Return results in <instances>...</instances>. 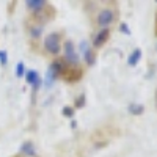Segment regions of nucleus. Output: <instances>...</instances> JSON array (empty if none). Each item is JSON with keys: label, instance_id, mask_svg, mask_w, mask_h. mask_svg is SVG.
I'll return each mask as SVG.
<instances>
[{"label": "nucleus", "instance_id": "2eb2a0df", "mask_svg": "<svg viewBox=\"0 0 157 157\" xmlns=\"http://www.w3.org/2000/svg\"><path fill=\"white\" fill-rule=\"evenodd\" d=\"M121 32H123V33H126V35H129V33H130V32H129V27H127L126 24H121Z\"/></svg>", "mask_w": 157, "mask_h": 157}, {"label": "nucleus", "instance_id": "a211bd4d", "mask_svg": "<svg viewBox=\"0 0 157 157\" xmlns=\"http://www.w3.org/2000/svg\"><path fill=\"white\" fill-rule=\"evenodd\" d=\"M155 35H157V25H155Z\"/></svg>", "mask_w": 157, "mask_h": 157}, {"label": "nucleus", "instance_id": "7ed1b4c3", "mask_svg": "<svg viewBox=\"0 0 157 157\" xmlns=\"http://www.w3.org/2000/svg\"><path fill=\"white\" fill-rule=\"evenodd\" d=\"M113 17H115V14L112 10H102L98 16V24L101 27H107V25H110L113 22Z\"/></svg>", "mask_w": 157, "mask_h": 157}, {"label": "nucleus", "instance_id": "39448f33", "mask_svg": "<svg viewBox=\"0 0 157 157\" xmlns=\"http://www.w3.org/2000/svg\"><path fill=\"white\" fill-rule=\"evenodd\" d=\"M25 80H27V83L33 85L35 90L39 88V85H41V80H39V75L36 71H29V72H25Z\"/></svg>", "mask_w": 157, "mask_h": 157}, {"label": "nucleus", "instance_id": "9d476101", "mask_svg": "<svg viewBox=\"0 0 157 157\" xmlns=\"http://www.w3.org/2000/svg\"><path fill=\"white\" fill-rule=\"evenodd\" d=\"M143 105H140V104H130L129 105V112L132 113V115H141L143 113Z\"/></svg>", "mask_w": 157, "mask_h": 157}, {"label": "nucleus", "instance_id": "f03ea898", "mask_svg": "<svg viewBox=\"0 0 157 157\" xmlns=\"http://www.w3.org/2000/svg\"><path fill=\"white\" fill-rule=\"evenodd\" d=\"M60 69H61V64H60L58 61H55V63L50 64V68L47 69V74H46V86H50L52 83H54V80L57 78Z\"/></svg>", "mask_w": 157, "mask_h": 157}, {"label": "nucleus", "instance_id": "20e7f679", "mask_svg": "<svg viewBox=\"0 0 157 157\" xmlns=\"http://www.w3.org/2000/svg\"><path fill=\"white\" fill-rule=\"evenodd\" d=\"M64 55H66V60L71 61V63H77L78 57L75 54V50H74V46L71 41H68L66 44H64Z\"/></svg>", "mask_w": 157, "mask_h": 157}, {"label": "nucleus", "instance_id": "9b49d317", "mask_svg": "<svg viewBox=\"0 0 157 157\" xmlns=\"http://www.w3.org/2000/svg\"><path fill=\"white\" fill-rule=\"evenodd\" d=\"M85 61H86L88 64H94V54H93L90 49L85 50Z\"/></svg>", "mask_w": 157, "mask_h": 157}, {"label": "nucleus", "instance_id": "f8f14e48", "mask_svg": "<svg viewBox=\"0 0 157 157\" xmlns=\"http://www.w3.org/2000/svg\"><path fill=\"white\" fill-rule=\"evenodd\" d=\"M24 74H25V69H24V63L22 61H19L17 63V66H16V77H24Z\"/></svg>", "mask_w": 157, "mask_h": 157}, {"label": "nucleus", "instance_id": "4468645a", "mask_svg": "<svg viewBox=\"0 0 157 157\" xmlns=\"http://www.w3.org/2000/svg\"><path fill=\"white\" fill-rule=\"evenodd\" d=\"M83 102H85V96H80V98L77 99V102H75V107H78V109H80V107L83 105Z\"/></svg>", "mask_w": 157, "mask_h": 157}, {"label": "nucleus", "instance_id": "0eeeda50", "mask_svg": "<svg viewBox=\"0 0 157 157\" xmlns=\"http://www.w3.org/2000/svg\"><path fill=\"white\" fill-rule=\"evenodd\" d=\"M140 58H141V50H140V49H135L132 54L129 55V58H127V64H129V66H135V64H138Z\"/></svg>", "mask_w": 157, "mask_h": 157}, {"label": "nucleus", "instance_id": "1a4fd4ad", "mask_svg": "<svg viewBox=\"0 0 157 157\" xmlns=\"http://www.w3.org/2000/svg\"><path fill=\"white\" fill-rule=\"evenodd\" d=\"M25 5H27V8H30L33 11H38V10H41L46 5V2H44V0H27Z\"/></svg>", "mask_w": 157, "mask_h": 157}, {"label": "nucleus", "instance_id": "423d86ee", "mask_svg": "<svg viewBox=\"0 0 157 157\" xmlns=\"http://www.w3.org/2000/svg\"><path fill=\"white\" fill-rule=\"evenodd\" d=\"M109 36H110V30H107V29H104V30H101L98 35H96V38H94V47H101L102 44H105L107 43V39H109Z\"/></svg>", "mask_w": 157, "mask_h": 157}, {"label": "nucleus", "instance_id": "f3484780", "mask_svg": "<svg viewBox=\"0 0 157 157\" xmlns=\"http://www.w3.org/2000/svg\"><path fill=\"white\" fill-rule=\"evenodd\" d=\"M63 113L66 115V116H71V115H72V110H71V109H64V110H63Z\"/></svg>", "mask_w": 157, "mask_h": 157}, {"label": "nucleus", "instance_id": "6e6552de", "mask_svg": "<svg viewBox=\"0 0 157 157\" xmlns=\"http://www.w3.org/2000/svg\"><path fill=\"white\" fill-rule=\"evenodd\" d=\"M21 152L25 154V155H29V157H33L35 155V146H33V143L32 141H25L24 145L21 146Z\"/></svg>", "mask_w": 157, "mask_h": 157}, {"label": "nucleus", "instance_id": "f257e3e1", "mask_svg": "<svg viewBox=\"0 0 157 157\" xmlns=\"http://www.w3.org/2000/svg\"><path fill=\"white\" fill-rule=\"evenodd\" d=\"M44 47L47 52H50V54H58L60 49H61V43H60V36L58 33H50L46 36L44 39Z\"/></svg>", "mask_w": 157, "mask_h": 157}, {"label": "nucleus", "instance_id": "ddd939ff", "mask_svg": "<svg viewBox=\"0 0 157 157\" xmlns=\"http://www.w3.org/2000/svg\"><path fill=\"white\" fill-rule=\"evenodd\" d=\"M6 61H8V58H6V52H5V50H0V64H2V66H5Z\"/></svg>", "mask_w": 157, "mask_h": 157}, {"label": "nucleus", "instance_id": "dca6fc26", "mask_svg": "<svg viewBox=\"0 0 157 157\" xmlns=\"http://www.w3.org/2000/svg\"><path fill=\"white\" fill-rule=\"evenodd\" d=\"M39 35H41V29H39V27L32 30V36H39Z\"/></svg>", "mask_w": 157, "mask_h": 157}]
</instances>
